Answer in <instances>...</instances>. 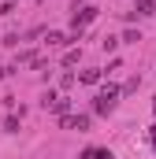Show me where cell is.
<instances>
[{"mask_svg":"<svg viewBox=\"0 0 156 159\" xmlns=\"http://www.w3.org/2000/svg\"><path fill=\"white\" fill-rule=\"evenodd\" d=\"M63 126H71V129H89V115H63Z\"/></svg>","mask_w":156,"mask_h":159,"instance_id":"cell-2","label":"cell"},{"mask_svg":"<svg viewBox=\"0 0 156 159\" xmlns=\"http://www.w3.org/2000/svg\"><path fill=\"white\" fill-rule=\"evenodd\" d=\"M153 111H156V100H153Z\"/></svg>","mask_w":156,"mask_h":159,"instance_id":"cell-11","label":"cell"},{"mask_svg":"<svg viewBox=\"0 0 156 159\" xmlns=\"http://www.w3.org/2000/svg\"><path fill=\"white\" fill-rule=\"evenodd\" d=\"M115 104H119V89L115 85H104V89L97 93V100H93V111H97V115H112Z\"/></svg>","mask_w":156,"mask_h":159,"instance_id":"cell-1","label":"cell"},{"mask_svg":"<svg viewBox=\"0 0 156 159\" xmlns=\"http://www.w3.org/2000/svg\"><path fill=\"white\" fill-rule=\"evenodd\" d=\"M100 48H104V52H115V48H119V37H104V41H100Z\"/></svg>","mask_w":156,"mask_h":159,"instance_id":"cell-8","label":"cell"},{"mask_svg":"<svg viewBox=\"0 0 156 159\" xmlns=\"http://www.w3.org/2000/svg\"><path fill=\"white\" fill-rule=\"evenodd\" d=\"M45 41H48V44H67V41H71V37H63L60 30H48V37H45Z\"/></svg>","mask_w":156,"mask_h":159,"instance_id":"cell-6","label":"cell"},{"mask_svg":"<svg viewBox=\"0 0 156 159\" xmlns=\"http://www.w3.org/2000/svg\"><path fill=\"white\" fill-rule=\"evenodd\" d=\"M52 111H56V115L63 119V115L71 111V100H67V96H56V100H52Z\"/></svg>","mask_w":156,"mask_h":159,"instance_id":"cell-4","label":"cell"},{"mask_svg":"<svg viewBox=\"0 0 156 159\" xmlns=\"http://www.w3.org/2000/svg\"><path fill=\"white\" fill-rule=\"evenodd\" d=\"M138 15H156V4L153 0H138Z\"/></svg>","mask_w":156,"mask_h":159,"instance_id":"cell-5","label":"cell"},{"mask_svg":"<svg viewBox=\"0 0 156 159\" xmlns=\"http://www.w3.org/2000/svg\"><path fill=\"white\" fill-rule=\"evenodd\" d=\"M82 81H85V85H93V81H100V70H82Z\"/></svg>","mask_w":156,"mask_h":159,"instance_id":"cell-7","label":"cell"},{"mask_svg":"<svg viewBox=\"0 0 156 159\" xmlns=\"http://www.w3.org/2000/svg\"><path fill=\"white\" fill-rule=\"evenodd\" d=\"M123 41H130V44H138V41H141V34H138V30H126V34H123Z\"/></svg>","mask_w":156,"mask_h":159,"instance_id":"cell-9","label":"cell"},{"mask_svg":"<svg viewBox=\"0 0 156 159\" xmlns=\"http://www.w3.org/2000/svg\"><path fill=\"white\" fill-rule=\"evenodd\" d=\"M149 137H153V152H156V126H153V129H149Z\"/></svg>","mask_w":156,"mask_h":159,"instance_id":"cell-10","label":"cell"},{"mask_svg":"<svg viewBox=\"0 0 156 159\" xmlns=\"http://www.w3.org/2000/svg\"><path fill=\"white\" fill-rule=\"evenodd\" d=\"M78 159H115V152L112 148H85Z\"/></svg>","mask_w":156,"mask_h":159,"instance_id":"cell-3","label":"cell"}]
</instances>
